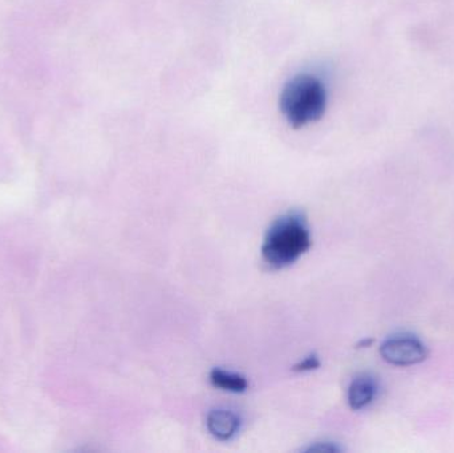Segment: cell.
Wrapping results in <instances>:
<instances>
[{
    "label": "cell",
    "instance_id": "obj_1",
    "mask_svg": "<svg viewBox=\"0 0 454 453\" xmlns=\"http://www.w3.org/2000/svg\"><path fill=\"white\" fill-rule=\"evenodd\" d=\"M280 112L293 128L319 121L327 106V90L319 77L301 74L294 76L280 93Z\"/></svg>",
    "mask_w": 454,
    "mask_h": 453
},
{
    "label": "cell",
    "instance_id": "obj_2",
    "mask_svg": "<svg viewBox=\"0 0 454 453\" xmlns=\"http://www.w3.org/2000/svg\"><path fill=\"white\" fill-rule=\"evenodd\" d=\"M309 246L311 234L303 215L288 213L270 226L262 245V255L271 268L282 269L298 261Z\"/></svg>",
    "mask_w": 454,
    "mask_h": 453
},
{
    "label": "cell",
    "instance_id": "obj_3",
    "mask_svg": "<svg viewBox=\"0 0 454 453\" xmlns=\"http://www.w3.org/2000/svg\"><path fill=\"white\" fill-rule=\"evenodd\" d=\"M380 355L392 366L410 367L426 361L429 350L415 335L399 334L384 340Z\"/></svg>",
    "mask_w": 454,
    "mask_h": 453
},
{
    "label": "cell",
    "instance_id": "obj_4",
    "mask_svg": "<svg viewBox=\"0 0 454 453\" xmlns=\"http://www.w3.org/2000/svg\"><path fill=\"white\" fill-rule=\"evenodd\" d=\"M207 430L218 441H230L240 428V419L229 410H215L207 415Z\"/></svg>",
    "mask_w": 454,
    "mask_h": 453
},
{
    "label": "cell",
    "instance_id": "obj_5",
    "mask_svg": "<svg viewBox=\"0 0 454 453\" xmlns=\"http://www.w3.org/2000/svg\"><path fill=\"white\" fill-rule=\"evenodd\" d=\"M378 383L371 375L362 374L352 380L348 388V403L352 410H363L375 401Z\"/></svg>",
    "mask_w": 454,
    "mask_h": 453
},
{
    "label": "cell",
    "instance_id": "obj_6",
    "mask_svg": "<svg viewBox=\"0 0 454 453\" xmlns=\"http://www.w3.org/2000/svg\"><path fill=\"white\" fill-rule=\"evenodd\" d=\"M210 380L215 387L229 391V393H245L248 388V382L245 377L235 374V372L225 371V370H213L212 374H210Z\"/></svg>",
    "mask_w": 454,
    "mask_h": 453
},
{
    "label": "cell",
    "instance_id": "obj_7",
    "mask_svg": "<svg viewBox=\"0 0 454 453\" xmlns=\"http://www.w3.org/2000/svg\"><path fill=\"white\" fill-rule=\"evenodd\" d=\"M319 366V359L315 355H311L304 359V361H301V363L296 364L294 370H295V371H311V370L317 369Z\"/></svg>",
    "mask_w": 454,
    "mask_h": 453
}]
</instances>
